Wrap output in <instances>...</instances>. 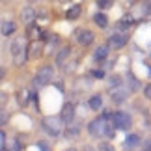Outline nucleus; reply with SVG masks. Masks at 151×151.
<instances>
[{
  "label": "nucleus",
  "instance_id": "24",
  "mask_svg": "<svg viewBox=\"0 0 151 151\" xmlns=\"http://www.w3.org/2000/svg\"><path fill=\"white\" fill-rule=\"evenodd\" d=\"M8 144H9V146L6 147V151H21V144L17 140H9Z\"/></svg>",
  "mask_w": 151,
  "mask_h": 151
},
{
  "label": "nucleus",
  "instance_id": "28",
  "mask_svg": "<svg viewBox=\"0 0 151 151\" xmlns=\"http://www.w3.org/2000/svg\"><path fill=\"white\" fill-rule=\"evenodd\" d=\"M144 95H146V99L151 101V84H147L146 88H144Z\"/></svg>",
  "mask_w": 151,
  "mask_h": 151
},
{
  "label": "nucleus",
  "instance_id": "32",
  "mask_svg": "<svg viewBox=\"0 0 151 151\" xmlns=\"http://www.w3.org/2000/svg\"><path fill=\"white\" fill-rule=\"evenodd\" d=\"M134 2H136V0H121V4H123V6H132Z\"/></svg>",
  "mask_w": 151,
  "mask_h": 151
},
{
  "label": "nucleus",
  "instance_id": "8",
  "mask_svg": "<svg viewBox=\"0 0 151 151\" xmlns=\"http://www.w3.org/2000/svg\"><path fill=\"white\" fill-rule=\"evenodd\" d=\"M60 118H62L63 121H65L67 125H69V123H71V121L75 119V106H73L71 103L63 104V108H62V116H60Z\"/></svg>",
  "mask_w": 151,
  "mask_h": 151
},
{
  "label": "nucleus",
  "instance_id": "23",
  "mask_svg": "<svg viewBox=\"0 0 151 151\" xmlns=\"http://www.w3.org/2000/svg\"><path fill=\"white\" fill-rule=\"evenodd\" d=\"M78 132H80V127H78V125H71V127H67L65 134H67V136H77Z\"/></svg>",
  "mask_w": 151,
  "mask_h": 151
},
{
  "label": "nucleus",
  "instance_id": "19",
  "mask_svg": "<svg viewBox=\"0 0 151 151\" xmlns=\"http://www.w3.org/2000/svg\"><path fill=\"white\" fill-rule=\"evenodd\" d=\"M125 77H127V82H129V90H131V91H136V90H138V78H136L131 71H127Z\"/></svg>",
  "mask_w": 151,
  "mask_h": 151
},
{
  "label": "nucleus",
  "instance_id": "20",
  "mask_svg": "<svg viewBox=\"0 0 151 151\" xmlns=\"http://www.w3.org/2000/svg\"><path fill=\"white\" fill-rule=\"evenodd\" d=\"M103 106V97L101 95H91L90 97V108L91 110H99Z\"/></svg>",
  "mask_w": 151,
  "mask_h": 151
},
{
  "label": "nucleus",
  "instance_id": "11",
  "mask_svg": "<svg viewBox=\"0 0 151 151\" xmlns=\"http://www.w3.org/2000/svg\"><path fill=\"white\" fill-rule=\"evenodd\" d=\"M41 43L37 41V39H32V43L28 45V56L30 58H39L41 56Z\"/></svg>",
  "mask_w": 151,
  "mask_h": 151
},
{
  "label": "nucleus",
  "instance_id": "4",
  "mask_svg": "<svg viewBox=\"0 0 151 151\" xmlns=\"http://www.w3.org/2000/svg\"><path fill=\"white\" fill-rule=\"evenodd\" d=\"M127 34L121 30V32H114L112 36H110L108 39V45H110V49H121V47H125L127 45Z\"/></svg>",
  "mask_w": 151,
  "mask_h": 151
},
{
  "label": "nucleus",
  "instance_id": "13",
  "mask_svg": "<svg viewBox=\"0 0 151 151\" xmlns=\"http://www.w3.org/2000/svg\"><path fill=\"white\" fill-rule=\"evenodd\" d=\"M80 11H82L80 4H73V6H69V9L65 11V19H69V21L78 19V17H80Z\"/></svg>",
  "mask_w": 151,
  "mask_h": 151
},
{
  "label": "nucleus",
  "instance_id": "1",
  "mask_svg": "<svg viewBox=\"0 0 151 151\" xmlns=\"http://www.w3.org/2000/svg\"><path fill=\"white\" fill-rule=\"evenodd\" d=\"M63 121L62 118H54V116H47V118H43L41 121V127L45 129V132H49L50 136H58V134H62V131H63Z\"/></svg>",
  "mask_w": 151,
  "mask_h": 151
},
{
  "label": "nucleus",
  "instance_id": "16",
  "mask_svg": "<svg viewBox=\"0 0 151 151\" xmlns=\"http://www.w3.org/2000/svg\"><path fill=\"white\" fill-rule=\"evenodd\" d=\"M132 22H134V19H132V15H123L121 19L118 21V28L119 30H129V28L132 26Z\"/></svg>",
  "mask_w": 151,
  "mask_h": 151
},
{
  "label": "nucleus",
  "instance_id": "10",
  "mask_svg": "<svg viewBox=\"0 0 151 151\" xmlns=\"http://www.w3.org/2000/svg\"><path fill=\"white\" fill-rule=\"evenodd\" d=\"M108 50H110V45H99V47L93 50V60H95V62H103V60H106Z\"/></svg>",
  "mask_w": 151,
  "mask_h": 151
},
{
  "label": "nucleus",
  "instance_id": "25",
  "mask_svg": "<svg viewBox=\"0 0 151 151\" xmlns=\"http://www.w3.org/2000/svg\"><path fill=\"white\" fill-rule=\"evenodd\" d=\"M97 2V8L99 9H108L112 6V0H95Z\"/></svg>",
  "mask_w": 151,
  "mask_h": 151
},
{
  "label": "nucleus",
  "instance_id": "6",
  "mask_svg": "<svg viewBox=\"0 0 151 151\" xmlns=\"http://www.w3.org/2000/svg\"><path fill=\"white\" fill-rule=\"evenodd\" d=\"M110 93H112V103L121 104V103H125L127 97H129V90H127L125 86H118V88L110 90Z\"/></svg>",
  "mask_w": 151,
  "mask_h": 151
},
{
  "label": "nucleus",
  "instance_id": "26",
  "mask_svg": "<svg viewBox=\"0 0 151 151\" xmlns=\"http://www.w3.org/2000/svg\"><path fill=\"white\" fill-rule=\"evenodd\" d=\"M0 147H2V151H6V147H8V138H6V132H0Z\"/></svg>",
  "mask_w": 151,
  "mask_h": 151
},
{
  "label": "nucleus",
  "instance_id": "30",
  "mask_svg": "<svg viewBox=\"0 0 151 151\" xmlns=\"http://www.w3.org/2000/svg\"><path fill=\"white\" fill-rule=\"evenodd\" d=\"M0 121H2V125L8 123V112H6V110H2V118H0Z\"/></svg>",
  "mask_w": 151,
  "mask_h": 151
},
{
  "label": "nucleus",
  "instance_id": "35",
  "mask_svg": "<svg viewBox=\"0 0 151 151\" xmlns=\"http://www.w3.org/2000/svg\"><path fill=\"white\" fill-rule=\"evenodd\" d=\"M65 151H77V149H73V147H69V149H65Z\"/></svg>",
  "mask_w": 151,
  "mask_h": 151
},
{
  "label": "nucleus",
  "instance_id": "18",
  "mask_svg": "<svg viewBox=\"0 0 151 151\" xmlns=\"http://www.w3.org/2000/svg\"><path fill=\"white\" fill-rule=\"evenodd\" d=\"M93 22H95L99 28H106V26H108V17L104 15V13H95V15H93Z\"/></svg>",
  "mask_w": 151,
  "mask_h": 151
},
{
  "label": "nucleus",
  "instance_id": "31",
  "mask_svg": "<svg viewBox=\"0 0 151 151\" xmlns=\"http://www.w3.org/2000/svg\"><path fill=\"white\" fill-rule=\"evenodd\" d=\"M37 146H39V149H41V151H49V147H47V144H45V142H39Z\"/></svg>",
  "mask_w": 151,
  "mask_h": 151
},
{
  "label": "nucleus",
  "instance_id": "27",
  "mask_svg": "<svg viewBox=\"0 0 151 151\" xmlns=\"http://www.w3.org/2000/svg\"><path fill=\"white\" fill-rule=\"evenodd\" d=\"M118 86H121V78L119 77H112V78H110V90L118 88Z\"/></svg>",
  "mask_w": 151,
  "mask_h": 151
},
{
  "label": "nucleus",
  "instance_id": "17",
  "mask_svg": "<svg viewBox=\"0 0 151 151\" xmlns=\"http://www.w3.org/2000/svg\"><path fill=\"white\" fill-rule=\"evenodd\" d=\"M13 32H15V22H13V21L4 19V21H2V36H4V37H8V36H11Z\"/></svg>",
  "mask_w": 151,
  "mask_h": 151
},
{
  "label": "nucleus",
  "instance_id": "34",
  "mask_svg": "<svg viewBox=\"0 0 151 151\" xmlns=\"http://www.w3.org/2000/svg\"><path fill=\"white\" fill-rule=\"evenodd\" d=\"M146 15H151V2H149V6L146 8Z\"/></svg>",
  "mask_w": 151,
  "mask_h": 151
},
{
  "label": "nucleus",
  "instance_id": "15",
  "mask_svg": "<svg viewBox=\"0 0 151 151\" xmlns=\"http://www.w3.org/2000/svg\"><path fill=\"white\" fill-rule=\"evenodd\" d=\"M17 103H19L21 106H28V103H30V91L21 88L19 91H17Z\"/></svg>",
  "mask_w": 151,
  "mask_h": 151
},
{
  "label": "nucleus",
  "instance_id": "29",
  "mask_svg": "<svg viewBox=\"0 0 151 151\" xmlns=\"http://www.w3.org/2000/svg\"><path fill=\"white\" fill-rule=\"evenodd\" d=\"M91 75H93L95 78H103V77H104V71H103V69H95V71L91 73Z\"/></svg>",
  "mask_w": 151,
  "mask_h": 151
},
{
  "label": "nucleus",
  "instance_id": "33",
  "mask_svg": "<svg viewBox=\"0 0 151 151\" xmlns=\"http://www.w3.org/2000/svg\"><path fill=\"white\" fill-rule=\"evenodd\" d=\"M142 151H151V142H146L144 144V149Z\"/></svg>",
  "mask_w": 151,
  "mask_h": 151
},
{
  "label": "nucleus",
  "instance_id": "36",
  "mask_svg": "<svg viewBox=\"0 0 151 151\" xmlns=\"http://www.w3.org/2000/svg\"><path fill=\"white\" fill-rule=\"evenodd\" d=\"M62 2H69V0H62Z\"/></svg>",
  "mask_w": 151,
  "mask_h": 151
},
{
  "label": "nucleus",
  "instance_id": "7",
  "mask_svg": "<svg viewBox=\"0 0 151 151\" xmlns=\"http://www.w3.org/2000/svg\"><path fill=\"white\" fill-rule=\"evenodd\" d=\"M36 17H37V13L32 6H26V8L21 9V21L24 22V24H32V22L36 21Z\"/></svg>",
  "mask_w": 151,
  "mask_h": 151
},
{
  "label": "nucleus",
  "instance_id": "2",
  "mask_svg": "<svg viewBox=\"0 0 151 151\" xmlns=\"http://www.w3.org/2000/svg\"><path fill=\"white\" fill-rule=\"evenodd\" d=\"M52 77H54V67L52 65H43L37 71L36 78H34V84L36 86H45V84H49L52 80Z\"/></svg>",
  "mask_w": 151,
  "mask_h": 151
},
{
  "label": "nucleus",
  "instance_id": "14",
  "mask_svg": "<svg viewBox=\"0 0 151 151\" xmlns=\"http://www.w3.org/2000/svg\"><path fill=\"white\" fill-rule=\"evenodd\" d=\"M28 49H24V50H21V52H17V54H13V63L17 67H22L26 63V60H28Z\"/></svg>",
  "mask_w": 151,
  "mask_h": 151
},
{
  "label": "nucleus",
  "instance_id": "3",
  "mask_svg": "<svg viewBox=\"0 0 151 151\" xmlns=\"http://www.w3.org/2000/svg\"><path fill=\"white\" fill-rule=\"evenodd\" d=\"M112 121H114L116 129H121V131H127L131 127V116L125 112H114Z\"/></svg>",
  "mask_w": 151,
  "mask_h": 151
},
{
  "label": "nucleus",
  "instance_id": "12",
  "mask_svg": "<svg viewBox=\"0 0 151 151\" xmlns=\"http://www.w3.org/2000/svg\"><path fill=\"white\" fill-rule=\"evenodd\" d=\"M71 56V47H62L60 50H58V54H56V65H63V62L67 60V58Z\"/></svg>",
  "mask_w": 151,
  "mask_h": 151
},
{
  "label": "nucleus",
  "instance_id": "5",
  "mask_svg": "<svg viewBox=\"0 0 151 151\" xmlns=\"http://www.w3.org/2000/svg\"><path fill=\"white\" fill-rule=\"evenodd\" d=\"M75 37H77V43L78 45H84V47H88V45L93 43V32L91 30H77V34H75Z\"/></svg>",
  "mask_w": 151,
  "mask_h": 151
},
{
  "label": "nucleus",
  "instance_id": "21",
  "mask_svg": "<svg viewBox=\"0 0 151 151\" xmlns=\"http://www.w3.org/2000/svg\"><path fill=\"white\" fill-rule=\"evenodd\" d=\"M140 144V136L138 134H129L125 138V147H136Z\"/></svg>",
  "mask_w": 151,
  "mask_h": 151
},
{
  "label": "nucleus",
  "instance_id": "9",
  "mask_svg": "<svg viewBox=\"0 0 151 151\" xmlns=\"http://www.w3.org/2000/svg\"><path fill=\"white\" fill-rule=\"evenodd\" d=\"M24 49H28V47H24V37L22 36H17L15 39H11V45H9L11 54H17V52H21Z\"/></svg>",
  "mask_w": 151,
  "mask_h": 151
},
{
  "label": "nucleus",
  "instance_id": "22",
  "mask_svg": "<svg viewBox=\"0 0 151 151\" xmlns=\"http://www.w3.org/2000/svg\"><path fill=\"white\" fill-rule=\"evenodd\" d=\"M41 36V30L36 26V24H28V37L30 39H39Z\"/></svg>",
  "mask_w": 151,
  "mask_h": 151
}]
</instances>
